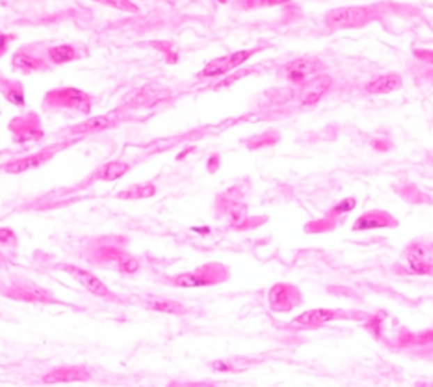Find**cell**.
I'll return each instance as SVG.
<instances>
[{"mask_svg": "<svg viewBox=\"0 0 433 387\" xmlns=\"http://www.w3.org/2000/svg\"><path fill=\"white\" fill-rule=\"evenodd\" d=\"M336 318V311L332 310H322V308H317V310H310L301 313L300 317L294 318L297 323L306 326H317V325H324L326 322H332Z\"/></svg>", "mask_w": 433, "mask_h": 387, "instance_id": "obj_21", "label": "cell"}, {"mask_svg": "<svg viewBox=\"0 0 433 387\" xmlns=\"http://www.w3.org/2000/svg\"><path fill=\"white\" fill-rule=\"evenodd\" d=\"M88 379L90 372L85 369V367L66 365L51 370V372H48L45 377H42V382H45V384H66V382H81L88 381Z\"/></svg>", "mask_w": 433, "mask_h": 387, "instance_id": "obj_12", "label": "cell"}, {"mask_svg": "<svg viewBox=\"0 0 433 387\" xmlns=\"http://www.w3.org/2000/svg\"><path fill=\"white\" fill-rule=\"evenodd\" d=\"M254 53H258V49H241V51H235V53L227 54V56L212 59V61L202 70L200 77L214 78V77H220V74L229 73V71L239 68V66L244 65V63H246L249 58H253Z\"/></svg>", "mask_w": 433, "mask_h": 387, "instance_id": "obj_5", "label": "cell"}, {"mask_svg": "<svg viewBox=\"0 0 433 387\" xmlns=\"http://www.w3.org/2000/svg\"><path fill=\"white\" fill-rule=\"evenodd\" d=\"M9 130L13 134V139L19 142V144L33 141L36 142L45 137V129H42L41 118L33 110L22 113V116L14 117L9 124Z\"/></svg>", "mask_w": 433, "mask_h": 387, "instance_id": "obj_3", "label": "cell"}, {"mask_svg": "<svg viewBox=\"0 0 433 387\" xmlns=\"http://www.w3.org/2000/svg\"><path fill=\"white\" fill-rule=\"evenodd\" d=\"M60 269H63L66 274H70L77 283H80L85 290H88L90 293L100 296V298H112V291L105 286L95 274H92L90 271L81 269V267L73 266V264H61Z\"/></svg>", "mask_w": 433, "mask_h": 387, "instance_id": "obj_8", "label": "cell"}, {"mask_svg": "<svg viewBox=\"0 0 433 387\" xmlns=\"http://www.w3.org/2000/svg\"><path fill=\"white\" fill-rule=\"evenodd\" d=\"M116 259V267L122 272H127V274H132V272H136L137 269H139V260H137L136 258H132V255L125 254V252H120V254H117Z\"/></svg>", "mask_w": 433, "mask_h": 387, "instance_id": "obj_22", "label": "cell"}, {"mask_svg": "<svg viewBox=\"0 0 433 387\" xmlns=\"http://www.w3.org/2000/svg\"><path fill=\"white\" fill-rule=\"evenodd\" d=\"M332 86V78L326 74H317V77L310 78L308 81L303 83L300 92V102L301 105H315L322 100V97L329 92Z\"/></svg>", "mask_w": 433, "mask_h": 387, "instance_id": "obj_10", "label": "cell"}, {"mask_svg": "<svg viewBox=\"0 0 433 387\" xmlns=\"http://www.w3.org/2000/svg\"><path fill=\"white\" fill-rule=\"evenodd\" d=\"M129 169H131V166H129L127 163H122V161H112V163H107L102 166V168H98V171L93 175V180L116 181L124 176Z\"/></svg>", "mask_w": 433, "mask_h": 387, "instance_id": "obj_20", "label": "cell"}, {"mask_svg": "<svg viewBox=\"0 0 433 387\" xmlns=\"http://www.w3.org/2000/svg\"><path fill=\"white\" fill-rule=\"evenodd\" d=\"M290 0H249L247 7H274V6H283V3H288Z\"/></svg>", "mask_w": 433, "mask_h": 387, "instance_id": "obj_25", "label": "cell"}, {"mask_svg": "<svg viewBox=\"0 0 433 387\" xmlns=\"http://www.w3.org/2000/svg\"><path fill=\"white\" fill-rule=\"evenodd\" d=\"M395 219L388 215L384 212H369L361 215L359 219L354 223V230H371V228H379V227H391L395 225Z\"/></svg>", "mask_w": 433, "mask_h": 387, "instance_id": "obj_18", "label": "cell"}, {"mask_svg": "<svg viewBox=\"0 0 433 387\" xmlns=\"http://www.w3.org/2000/svg\"><path fill=\"white\" fill-rule=\"evenodd\" d=\"M56 154V149L49 148V149H42L36 154H31V156L21 157V159H15L13 163H9L6 166V173L9 175H21V173L31 171V169H36L39 166H42L48 161L53 159V156Z\"/></svg>", "mask_w": 433, "mask_h": 387, "instance_id": "obj_11", "label": "cell"}, {"mask_svg": "<svg viewBox=\"0 0 433 387\" xmlns=\"http://www.w3.org/2000/svg\"><path fill=\"white\" fill-rule=\"evenodd\" d=\"M374 10L371 7L361 6H347L332 9L326 14L325 22L332 29H357L365 26L374 19Z\"/></svg>", "mask_w": 433, "mask_h": 387, "instance_id": "obj_2", "label": "cell"}, {"mask_svg": "<svg viewBox=\"0 0 433 387\" xmlns=\"http://www.w3.org/2000/svg\"><path fill=\"white\" fill-rule=\"evenodd\" d=\"M168 387H215V386L207 384V382H183V384H171Z\"/></svg>", "mask_w": 433, "mask_h": 387, "instance_id": "obj_29", "label": "cell"}, {"mask_svg": "<svg viewBox=\"0 0 433 387\" xmlns=\"http://www.w3.org/2000/svg\"><path fill=\"white\" fill-rule=\"evenodd\" d=\"M269 303L273 310L288 311L291 308H294L297 303H300V293L294 287L288 286V284H278V286L271 290Z\"/></svg>", "mask_w": 433, "mask_h": 387, "instance_id": "obj_13", "label": "cell"}, {"mask_svg": "<svg viewBox=\"0 0 433 387\" xmlns=\"http://www.w3.org/2000/svg\"><path fill=\"white\" fill-rule=\"evenodd\" d=\"M0 244H2V246L15 244V235L10 228H0Z\"/></svg>", "mask_w": 433, "mask_h": 387, "instance_id": "obj_26", "label": "cell"}, {"mask_svg": "<svg viewBox=\"0 0 433 387\" xmlns=\"http://www.w3.org/2000/svg\"><path fill=\"white\" fill-rule=\"evenodd\" d=\"M149 306H151L152 310L166 311V313H181V311H183V305H180V303L163 301V299H157V301H151V303H149Z\"/></svg>", "mask_w": 433, "mask_h": 387, "instance_id": "obj_24", "label": "cell"}, {"mask_svg": "<svg viewBox=\"0 0 433 387\" xmlns=\"http://www.w3.org/2000/svg\"><path fill=\"white\" fill-rule=\"evenodd\" d=\"M0 93L10 105L26 109V88L22 81L7 78L6 74L0 73Z\"/></svg>", "mask_w": 433, "mask_h": 387, "instance_id": "obj_14", "label": "cell"}, {"mask_svg": "<svg viewBox=\"0 0 433 387\" xmlns=\"http://www.w3.org/2000/svg\"><path fill=\"white\" fill-rule=\"evenodd\" d=\"M46 56H48L51 66H61L66 63L78 61L84 56V51L74 45H54L46 49Z\"/></svg>", "mask_w": 433, "mask_h": 387, "instance_id": "obj_15", "label": "cell"}, {"mask_svg": "<svg viewBox=\"0 0 433 387\" xmlns=\"http://www.w3.org/2000/svg\"><path fill=\"white\" fill-rule=\"evenodd\" d=\"M157 193L156 184L152 183H137L132 187L122 189L117 193V198L120 200H143V198H151Z\"/></svg>", "mask_w": 433, "mask_h": 387, "instance_id": "obj_19", "label": "cell"}, {"mask_svg": "<svg viewBox=\"0 0 433 387\" xmlns=\"http://www.w3.org/2000/svg\"><path fill=\"white\" fill-rule=\"evenodd\" d=\"M354 207H356V201H354V200H345V201H342V203L338 205V207L333 212H336V213H344V212L352 210Z\"/></svg>", "mask_w": 433, "mask_h": 387, "instance_id": "obj_28", "label": "cell"}, {"mask_svg": "<svg viewBox=\"0 0 433 387\" xmlns=\"http://www.w3.org/2000/svg\"><path fill=\"white\" fill-rule=\"evenodd\" d=\"M403 85V80L397 73H386L381 74V77L374 78L372 81H369L365 85V92L372 93V95H384V93H393L396 90L401 88Z\"/></svg>", "mask_w": 433, "mask_h": 387, "instance_id": "obj_17", "label": "cell"}, {"mask_svg": "<svg viewBox=\"0 0 433 387\" xmlns=\"http://www.w3.org/2000/svg\"><path fill=\"white\" fill-rule=\"evenodd\" d=\"M93 2L112 7V9H117L120 12H125V14H137V12H139V7H137L132 0H93Z\"/></svg>", "mask_w": 433, "mask_h": 387, "instance_id": "obj_23", "label": "cell"}, {"mask_svg": "<svg viewBox=\"0 0 433 387\" xmlns=\"http://www.w3.org/2000/svg\"><path fill=\"white\" fill-rule=\"evenodd\" d=\"M220 272L222 267L219 264H207V266L200 267L198 271L187 272V274H180L171 278V284L180 287H198L205 286V284H212L220 281Z\"/></svg>", "mask_w": 433, "mask_h": 387, "instance_id": "obj_7", "label": "cell"}, {"mask_svg": "<svg viewBox=\"0 0 433 387\" xmlns=\"http://www.w3.org/2000/svg\"><path fill=\"white\" fill-rule=\"evenodd\" d=\"M120 120V112L119 110H113V112L105 113V116H95V117H88L86 120L80 122V124L73 125L70 127L68 132L72 136H90V134H97L102 132V130H107L113 125L119 124Z\"/></svg>", "mask_w": 433, "mask_h": 387, "instance_id": "obj_9", "label": "cell"}, {"mask_svg": "<svg viewBox=\"0 0 433 387\" xmlns=\"http://www.w3.org/2000/svg\"><path fill=\"white\" fill-rule=\"evenodd\" d=\"M42 109L49 112L72 110L81 116H88L93 109V97L77 86H58L45 93Z\"/></svg>", "mask_w": 433, "mask_h": 387, "instance_id": "obj_1", "label": "cell"}, {"mask_svg": "<svg viewBox=\"0 0 433 387\" xmlns=\"http://www.w3.org/2000/svg\"><path fill=\"white\" fill-rule=\"evenodd\" d=\"M33 47L24 46L17 49L10 58V65L14 70L24 71V73H39V71H48L51 68V63L48 56L36 51H31Z\"/></svg>", "mask_w": 433, "mask_h": 387, "instance_id": "obj_6", "label": "cell"}, {"mask_svg": "<svg viewBox=\"0 0 433 387\" xmlns=\"http://www.w3.org/2000/svg\"><path fill=\"white\" fill-rule=\"evenodd\" d=\"M408 264L418 274H428L433 269V260L430 252L421 244H413L408 248Z\"/></svg>", "mask_w": 433, "mask_h": 387, "instance_id": "obj_16", "label": "cell"}, {"mask_svg": "<svg viewBox=\"0 0 433 387\" xmlns=\"http://www.w3.org/2000/svg\"><path fill=\"white\" fill-rule=\"evenodd\" d=\"M324 68V61L318 56H303L286 63L281 68V77H285L291 83H300V85H303L310 78L317 77Z\"/></svg>", "mask_w": 433, "mask_h": 387, "instance_id": "obj_4", "label": "cell"}, {"mask_svg": "<svg viewBox=\"0 0 433 387\" xmlns=\"http://www.w3.org/2000/svg\"><path fill=\"white\" fill-rule=\"evenodd\" d=\"M14 39V35H7V34H0V58L3 56V54L7 53V49H9V45L10 41Z\"/></svg>", "mask_w": 433, "mask_h": 387, "instance_id": "obj_27", "label": "cell"}]
</instances>
